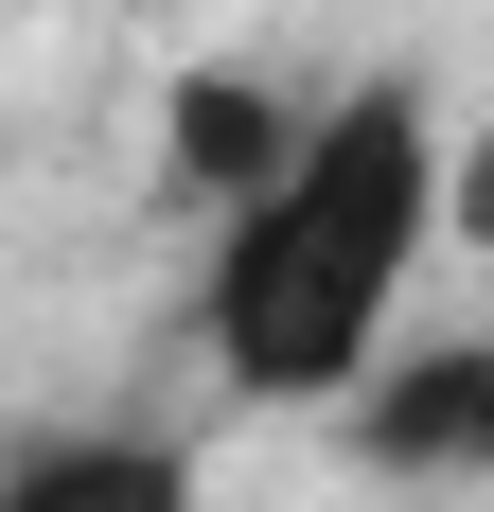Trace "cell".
<instances>
[{
    "label": "cell",
    "mask_w": 494,
    "mask_h": 512,
    "mask_svg": "<svg viewBox=\"0 0 494 512\" xmlns=\"http://www.w3.org/2000/svg\"><path fill=\"white\" fill-rule=\"evenodd\" d=\"M442 230H459V142H442V106H424V71L318 89V142H300L283 177L212 230V265H195L212 389H230V407L353 424V389L406 354L389 318H406V283H424Z\"/></svg>",
    "instance_id": "6da1fadb"
},
{
    "label": "cell",
    "mask_w": 494,
    "mask_h": 512,
    "mask_svg": "<svg viewBox=\"0 0 494 512\" xmlns=\"http://www.w3.org/2000/svg\"><path fill=\"white\" fill-rule=\"evenodd\" d=\"M353 460L406 477V495L494 477V336H424V354H389L371 389H353Z\"/></svg>",
    "instance_id": "7a4b0ae2"
},
{
    "label": "cell",
    "mask_w": 494,
    "mask_h": 512,
    "mask_svg": "<svg viewBox=\"0 0 494 512\" xmlns=\"http://www.w3.org/2000/svg\"><path fill=\"white\" fill-rule=\"evenodd\" d=\"M300 142H318V106H283V89H265V71H195V89L159 106V195H177V212H212V230H230V212L265 195V177H283Z\"/></svg>",
    "instance_id": "3957f363"
},
{
    "label": "cell",
    "mask_w": 494,
    "mask_h": 512,
    "mask_svg": "<svg viewBox=\"0 0 494 512\" xmlns=\"http://www.w3.org/2000/svg\"><path fill=\"white\" fill-rule=\"evenodd\" d=\"M0 512H195V442L177 424H36L0 460Z\"/></svg>",
    "instance_id": "277c9868"
},
{
    "label": "cell",
    "mask_w": 494,
    "mask_h": 512,
    "mask_svg": "<svg viewBox=\"0 0 494 512\" xmlns=\"http://www.w3.org/2000/svg\"><path fill=\"white\" fill-rule=\"evenodd\" d=\"M459 248L494 265V124H477V142H459Z\"/></svg>",
    "instance_id": "5b68a950"
}]
</instances>
